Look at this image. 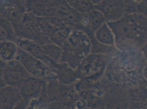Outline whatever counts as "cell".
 I'll return each instance as SVG.
<instances>
[{"label":"cell","mask_w":147,"mask_h":109,"mask_svg":"<svg viewBox=\"0 0 147 109\" xmlns=\"http://www.w3.org/2000/svg\"><path fill=\"white\" fill-rule=\"evenodd\" d=\"M107 23L114 34L117 47L132 45L142 48L147 43V17L143 14H125Z\"/></svg>","instance_id":"obj_1"},{"label":"cell","mask_w":147,"mask_h":109,"mask_svg":"<svg viewBox=\"0 0 147 109\" xmlns=\"http://www.w3.org/2000/svg\"><path fill=\"white\" fill-rule=\"evenodd\" d=\"M61 62L76 70L81 62L91 54L92 44L88 36L82 31L73 29L67 41L61 47Z\"/></svg>","instance_id":"obj_2"},{"label":"cell","mask_w":147,"mask_h":109,"mask_svg":"<svg viewBox=\"0 0 147 109\" xmlns=\"http://www.w3.org/2000/svg\"><path fill=\"white\" fill-rule=\"evenodd\" d=\"M14 26L18 38L29 39L42 44L51 43L49 38L42 33L38 16L34 13H26L21 21Z\"/></svg>","instance_id":"obj_3"},{"label":"cell","mask_w":147,"mask_h":109,"mask_svg":"<svg viewBox=\"0 0 147 109\" xmlns=\"http://www.w3.org/2000/svg\"><path fill=\"white\" fill-rule=\"evenodd\" d=\"M31 76L17 60L8 62L1 61V87L7 85L18 87Z\"/></svg>","instance_id":"obj_4"},{"label":"cell","mask_w":147,"mask_h":109,"mask_svg":"<svg viewBox=\"0 0 147 109\" xmlns=\"http://www.w3.org/2000/svg\"><path fill=\"white\" fill-rule=\"evenodd\" d=\"M31 76L45 80L56 79L52 69L43 62L19 48L16 59Z\"/></svg>","instance_id":"obj_5"},{"label":"cell","mask_w":147,"mask_h":109,"mask_svg":"<svg viewBox=\"0 0 147 109\" xmlns=\"http://www.w3.org/2000/svg\"><path fill=\"white\" fill-rule=\"evenodd\" d=\"M107 63V54H89L76 69L78 78L91 79L101 76L105 70Z\"/></svg>","instance_id":"obj_6"},{"label":"cell","mask_w":147,"mask_h":109,"mask_svg":"<svg viewBox=\"0 0 147 109\" xmlns=\"http://www.w3.org/2000/svg\"><path fill=\"white\" fill-rule=\"evenodd\" d=\"M106 22L102 13L94 8L89 12L81 14L80 21L74 29L82 31L90 36Z\"/></svg>","instance_id":"obj_7"},{"label":"cell","mask_w":147,"mask_h":109,"mask_svg":"<svg viewBox=\"0 0 147 109\" xmlns=\"http://www.w3.org/2000/svg\"><path fill=\"white\" fill-rule=\"evenodd\" d=\"M23 0H6L1 3V18L9 20L14 26L18 24L26 14Z\"/></svg>","instance_id":"obj_8"},{"label":"cell","mask_w":147,"mask_h":109,"mask_svg":"<svg viewBox=\"0 0 147 109\" xmlns=\"http://www.w3.org/2000/svg\"><path fill=\"white\" fill-rule=\"evenodd\" d=\"M45 81L32 76L26 79L18 87L23 99L31 101L39 98L45 90Z\"/></svg>","instance_id":"obj_9"},{"label":"cell","mask_w":147,"mask_h":109,"mask_svg":"<svg viewBox=\"0 0 147 109\" xmlns=\"http://www.w3.org/2000/svg\"><path fill=\"white\" fill-rule=\"evenodd\" d=\"M23 99L18 87L7 85L1 87L0 109H14Z\"/></svg>","instance_id":"obj_10"},{"label":"cell","mask_w":147,"mask_h":109,"mask_svg":"<svg viewBox=\"0 0 147 109\" xmlns=\"http://www.w3.org/2000/svg\"><path fill=\"white\" fill-rule=\"evenodd\" d=\"M94 8L102 13L107 22L116 21L125 14L119 0H103Z\"/></svg>","instance_id":"obj_11"},{"label":"cell","mask_w":147,"mask_h":109,"mask_svg":"<svg viewBox=\"0 0 147 109\" xmlns=\"http://www.w3.org/2000/svg\"><path fill=\"white\" fill-rule=\"evenodd\" d=\"M16 43L19 48L40 60L49 66V61L46 56L44 44L29 39L20 38H18Z\"/></svg>","instance_id":"obj_12"},{"label":"cell","mask_w":147,"mask_h":109,"mask_svg":"<svg viewBox=\"0 0 147 109\" xmlns=\"http://www.w3.org/2000/svg\"><path fill=\"white\" fill-rule=\"evenodd\" d=\"M56 79L64 85H70L78 78L76 70L63 62L58 63L51 68Z\"/></svg>","instance_id":"obj_13"},{"label":"cell","mask_w":147,"mask_h":109,"mask_svg":"<svg viewBox=\"0 0 147 109\" xmlns=\"http://www.w3.org/2000/svg\"><path fill=\"white\" fill-rule=\"evenodd\" d=\"M94 36L97 42L103 45L111 47H116L114 34L107 22L102 25L94 32Z\"/></svg>","instance_id":"obj_14"},{"label":"cell","mask_w":147,"mask_h":109,"mask_svg":"<svg viewBox=\"0 0 147 109\" xmlns=\"http://www.w3.org/2000/svg\"><path fill=\"white\" fill-rule=\"evenodd\" d=\"M17 44L12 41H3L0 43L1 61L8 62L15 60L18 51Z\"/></svg>","instance_id":"obj_15"},{"label":"cell","mask_w":147,"mask_h":109,"mask_svg":"<svg viewBox=\"0 0 147 109\" xmlns=\"http://www.w3.org/2000/svg\"><path fill=\"white\" fill-rule=\"evenodd\" d=\"M18 38L17 36L14 25L6 19L1 18L0 40L17 43Z\"/></svg>","instance_id":"obj_16"},{"label":"cell","mask_w":147,"mask_h":109,"mask_svg":"<svg viewBox=\"0 0 147 109\" xmlns=\"http://www.w3.org/2000/svg\"><path fill=\"white\" fill-rule=\"evenodd\" d=\"M73 30V28L68 25L58 28L50 37L51 42L61 47L67 41Z\"/></svg>","instance_id":"obj_17"},{"label":"cell","mask_w":147,"mask_h":109,"mask_svg":"<svg viewBox=\"0 0 147 109\" xmlns=\"http://www.w3.org/2000/svg\"><path fill=\"white\" fill-rule=\"evenodd\" d=\"M94 8V6L90 0H80L79 6L77 11L81 14H85L89 12Z\"/></svg>","instance_id":"obj_18"},{"label":"cell","mask_w":147,"mask_h":109,"mask_svg":"<svg viewBox=\"0 0 147 109\" xmlns=\"http://www.w3.org/2000/svg\"><path fill=\"white\" fill-rule=\"evenodd\" d=\"M137 13H140L147 17V0H143L138 6Z\"/></svg>","instance_id":"obj_19"},{"label":"cell","mask_w":147,"mask_h":109,"mask_svg":"<svg viewBox=\"0 0 147 109\" xmlns=\"http://www.w3.org/2000/svg\"><path fill=\"white\" fill-rule=\"evenodd\" d=\"M67 4L70 7L77 11L79 6L80 0H65Z\"/></svg>","instance_id":"obj_20"},{"label":"cell","mask_w":147,"mask_h":109,"mask_svg":"<svg viewBox=\"0 0 147 109\" xmlns=\"http://www.w3.org/2000/svg\"><path fill=\"white\" fill-rule=\"evenodd\" d=\"M30 101L23 99L14 109H28Z\"/></svg>","instance_id":"obj_21"},{"label":"cell","mask_w":147,"mask_h":109,"mask_svg":"<svg viewBox=\"0 0 147 109\" xmlns=\"http://www.w3.org/2000/svg\"><path fill=\"white\" fill-rule=\"evenodd\" d=\"M142 53L147 63V43L145 44L142 48Z\"/></svg>","instance_id":"obj_22"},{"label":"cell","mask_w":147,"mask_h":109,"mask_svg":"<svg viewBox=\"0 0 147 109\" xmlns=\"http://www.w3.org/2000/svg\"><path fill=\"white\" fill-rule=\"evenodd\" d=\"M142 75L143 78L147 82V63L143 67L142 70Z\"/></svg>","instance_id":"obj_23"},{"label":"cell","mask_w":147,"mask_h":109,"mask_svg":"<svg viewBox=\"0 0 147 109\" xmlns=\"http://www.w3.org/2000/svg\"><path fill=\"white\" fill-rule=\"evenodd\" d=\"M103 0H90V1L92 2V4L94 6V7L100 3Z\"/></svg>","instance_id":"obj_24"},{"label":"cell","mask_w":147,"mask_h":109,"mask_svg":"<svg viewBox=\"0 0 147 109\" xmlns=\"http://www.w3.org/2000/svg\"></svg>","instance_id":"obj_25"}]
</instances>
